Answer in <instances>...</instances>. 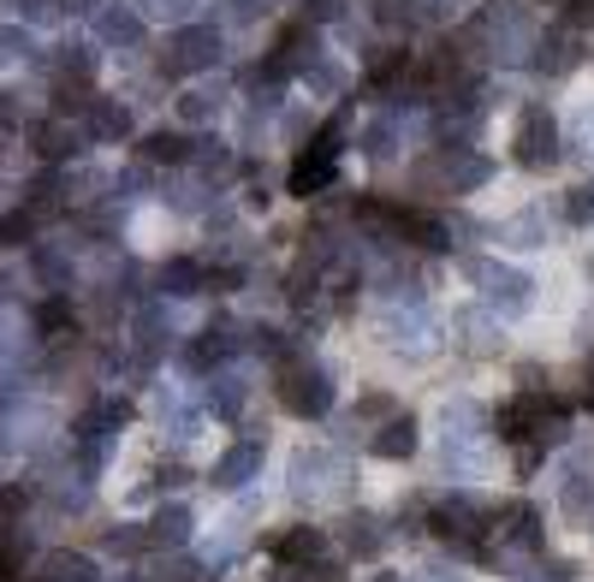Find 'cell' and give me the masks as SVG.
<instances>
[{
	"mask_svg": "<svg viewBox=\"0 0 594 582\" xmlns=\"http://www.w3.org/2000/svg\"><path fill=\"white\" fill-rule=\"evenodd\" d=\"M559 120L541 108V101H524V113H517V131H512V161L524 172H547L559 167Z\"/></svg>",
	"mask_w": 594,
	"mask_h": 582,
	"instance_id": "obj_1",
	"label": "cell"
},
{
	"mask_svg": "<svg viewBox=\"0 0 594 582\" xmlns=\"http://www.w3.org/2000/svg\"><path fill=\"white\" fill-rule=\"evenodd\" d=\"M280 404H285L292 416H303V422L327 416V411H333V381H327V369H315V362H303V357H285V362H280Z\"/></svg>",
	"mask_w": 594,
	"mask_h": 582,
	"instance_id": "obj_2",
	"label": "cell"
},
{
	"mask_svg": "<svg viewBox=\"0 0 594 582\" xmlns=\"http://www.w3.org/2000/svg\"><path fill=\"white\" fill-rule=\"evenodd\" d=\"M463 273H470V280L482 286V298L494 303V310H505V315H524L535 303V280H529V273H517V268H505V261L470 256V261H463Z\"/></svg>",
	"mask_w": 594,
	"mask_h": 582,
	"instance_id": "obj_3",
	"label": "cell"
},
{
	"mask_svg": "<svg viewBox=\"0 0 594 582\" xmlns=\"http://www.w3.org/2000/svg\"><path fill=\"white\" fill-rule=\"evenodd\" d=\"M339 137H345V125L333 120L322 137H315V149L292 161V197L310 202L315 191H327V184H333V172H339Z\"/></svg>",
	"mask_w": 594,
	"mask_h": 582,
	"instance_id": "obj_4",
	"label": "cell"
},
{
	"mask_svg": "<svg viewBox=\"0 0 594 582\" xmlns=\"http://www.w3.org/2000/svg\"><path fill=\"white\" fill-rule=\"evenodd\" d=\"M428 529L440 535L446 547H458V552H482V535H487V512H482V505H475V500H463V493H458V500H446L440 512L428 517Z\"/></svg>",
	"mask_w": 594,
	"mask_h": 582,
	"instance_id": "obj_5",
	"label": "cell"
},
{
	"mask_svg": "<svg viewBox=\"0 0 594 582\" xmlns=\"http://www.w3.org/2000/svg\"><path fill=\"white\" fill-rule=\"evenodd\" d=\"M209 60H221V31H214V24H179L167 71H197V66H209Z\"/></svg>",
	"mask_w": 594,
	"mask_h": 582,
	"instance_id": "obj_6",
	"label": "cell"
},
{
	"mask_svg": "<svg viewBox=\"0 0 594 582\" xmlns=\"http://www.w3.org/2000/svg\"><path fill=\"white\" fill-rule=\"evenodd\" d=\"M547 404H553V392H524V399H512V404H505V411L494 416L500 440H505V446H524V440H535V422L547 416Z\"/></svg>",
	"mask_w": 594,
	"mask_h": 582,
	"instance_id": "obj_7",
	"label": "cell"
},
{
	"mask_svg": "<svg viewBox=\"0 0 594 582\" xmlns=\"http://www.w3.org/2000/svg\"><path fill=\"white\" fill-rule=\"evenodd\" d=\"M583 66V36L576 31H547L535 42V71H547V78H564V71Z\"/></svg>",
	"mask_w": 594,
	"mask_h": 582,
	"instance_id": "obj_8",
	"label": "cell"
},
{
	"mask_svg": "<svg viewBox=\"0 0 594 582\" xmlns=\"http://www.w3.org/2000/svg\"><path fill=\"white\" fill-rule=\"evenodd\" d=\"M416 446H423V428H416V416H386L381 434L369 440V452L386 458V463H404V458L416 452Z\"/></svg>",
	"mask_w": 594,
	"mask_h": 582,
	"instance_id": "obj_9",
	"label": "cell"
},
{
	"mask_svg": "<svg viewBox=\"0 0 594 582\" xmlns=\"http://www.w3.org/2000/svg\"><path fill=\"white\" fill-rule=\"evenodd\" d=\"M268 552L280 564H303V571H310V564H322L327 535L322 529H285V535H273V541H268Z\"/></svg>",
	"mask_w": 594,
	"mask_h": 582,
	"instance_id": "obj_10",
	"label": "cell"
},
{
	"mask_svg": "<svg viewBox=\"0 0 594 582\" xmlns=\"http://www.w3.org/2000/svg\"><path fill=\"white\" fill-rule=\"evenodd\" d=\"M256 470H262V440H238L221 463H214V488H226V493H232V488L250 482Z\"/></svg>",
	"mask_w": 594,
	"mask_h": 582,
	"instance_id": "obj_11",
	"label": "cell"
},
{
	"mask_svg": "<svg viewBox=\"0 0 594 582\" xmlns=\"http://www.w3.org/2000/svg\"><path fill=\"white\" fill-rule=\"evenodd\" d=\"M36 582H96V559L90 552H42Z\"/></svg>",
	"mask_w": 594,
	"mask_h": 582,
	"instance_id": "obj_12",
	"label": "cell"
},
{
	"mask_svg": "<svg viewBox=\"0 0 594 582\" xmlns=\"http://www.w3.org/2000/svg\"><path fill=\"white\" fill-rule=\"evenodd\" d=\"M487 179H494L487 155H463V149L446 155V184H452V191H475V184H487Z\"/></svg>",
	"mask_w": 594,
	"mask_h": 582,
	"instance_id": "obj_13",
	"label": "cell"
},
{
	"mask_svg": "<svg viewBox=\"0 0 594 582\" xmlns=\"http://www.w3.org/2000/svg\"><path fill=\"white\" fill-rule=\"evenodd\" d=\"M191 541V512L184 505H161L149 523V547H184Z\"/></svg>",
	"mask_w": 594,
	"mask_h": 582,
	"instance_id": "obj_14",
	"label": "cell"
},
{
	"mask_svg": "<svg viewBox=\"0 0 594 582\" xmlns=\"http://www.w3.org/2000/svg\"><path fill=\"white\" fill-rule=\"evenodd\" d=\"M191 149L197 143L184 137V131H149V137H143V155H149V161H167V167H184Z\"/></svg>",
	"mask_w": 594,
	"mask_h": 582,
	"instance_id": "obj_15",
	"label": "cell"
},
{
	"mask_svg": "<svg viewBox=\"0 0 594 582\" xmlns=\"http://www.w3.org/2000/svg\"><path fill=\"white\" fill-rule=\"evenodd\" d=\"M535 505H512V512H505L494 529H500V541H512V547H541V529H535Z\"/></svg>",
	"mask_w": 594,
	"mask_h": 582,
	"instance_id": "obj_16",
	"label": "cell"
},
{
	"mask_svg": "<svg viewBox=\"0 0 594 582\" xmlns=\"http://www.w3.org/2000/svg\"><path fill=\"white\" fill-rule=\"evenodd\" d=\"M101 42H113V48H137V42H143V19H137L132 7L101 12Z\"/></svg>",
	"mask_w": 594,
	"mask_h": 582,
	"instance_id": "obj_17",
	"label": "cell"
},
{
	"mask_svg": "<svg viewBox=\"0 0 594 582\" xmlns=\"http://www.w3.org/2000/svg\"><path fill=\"white\" fill-rule=\"evenodd\" d=\"M345 547H351L357 559H381V552H386V535H381V523L357 512L351 523H345Z\"/></svg>",
	"mask_w": 594,
	"mask_h": 582,
	"instance_id": "obj_18",
	"label": "cell"
},
{
	"mask_svg": "<svg viewBox=\"0 0 594 582\" xmlns=\"http://www.w3.org/2000/svg\"><path fill=\"white\" fill-rule=\"evenodd\" d=\"M226 351H232V327H209V333L191 345V351H184V362H191V369H214Z\"/></svg>",
	"mask_w": 594,
	"mask_h": 582,
	"instance_id": "obj_19",
	"label": "cell"
},
{
	"mask_svg": "<svg viewBox=\"0 0 594 582\" xmlns=\"http://www.w3.org/2000/svg\"><path fill=\"white\" fill-rule=\"evenodd\" d=\"M399 78H411V54H404V48H386L381 60H369V83H374V90H393Z\"/></svg>",
	"mask_w": 594,
	"mask_h": 582,
	"instance_id": "obj_20",
	"label": "cell"
},
{
	"mask_svg": "<svg viewBox=\"0 0 594 582\" xmlns=\"http://www.w3.org/2000/svg\"><path fill=\"white\" fill-rule=\"evenodd\" d=\"M214 113H221V96L202 90V83H191V90L179 96V120L184 125H202V120H214Z\"/></svg>",
	"mask_w": 594,
	"mask_h": 582,
	"instance_id": "obj_21",
	"label": "cell"
},
{
	"mask_svg": "<svg viewBox=\"0 0 594 582\" xmlns=\"http://www.w3.org/2000/svg\"><path fill=\"white\" fill-rule=\"evenodd\" d=\"M161 286L172 291V298H197V291H202V268H197V261H167V268H161Z\"/></svg>",
	"mask_w": 594,
	"mask_h": 582,
	"instance_id": "obj_22",
	"label": "cell"
},
{
	"mask_svg": "<svg viewBox=\"0 0 594 582\" xmlns=\"http://www.w3.org/2000/svg\"><path fill=\"white\" fill-rule=\"evenodd\" d=\"M90 125H96V137H132V113L113 108V101H96V108H90Z\"/></svg>",
	"mask_w": 594,
	"mask_h": 582,
	"instance_id": "obj_23",
	"label": "cell"
},
{
	"mask_svg": "<svg viewBox=\"0 0 594 582\" xmlns=\"http://www.w3.org/2000/svg\"><path fill=\"white\" fill-rule=\"evenodd\" d=\"M500 238H512L517 250H535V244H541V214H535V209H529V214H517V221L505 226Z\"/></svg>",
	"mask_w": 594,
	"mask_h": 582,
	"instance_id": "obj_24",
	"label": "cell"
},
{
	"mask_svg": "<svg viewBox=\"0 0 594 582\" xmlns=\"http://www.w3.org/2000/svg\"><path fill=\"white\" fill-rule=\"evenodd\" d=\"M393 149H399V131H393V120H374V125H369V161H386Z\"/></svg>",
	"mask_w": 594,
	"mask_h": 582,
	"instance_id": "obj_25",
	"label": "cell"
},
{
	"mask_svg": "<svg viewBox=\"0 0 594 582\" xmlns=\"http://www.w3.org/2000/svg\"><path fill=\"white\" fill-rule=\"evenodd\" d=\"M458 333L470 339V351H494V327H487V315H463Z\"/></svg>",
	"mask_w": 594,
	"mask_h": 582,
	"instance_id": "obj_26",
	"label": "cell"
},
{
	"mask_svg": "<svg viewBox=\"0 0 594 582\" xmlns=\"http://www.w3.org/2000/svg\"><path fill=\"white\" fill-rule=\"evenodd\" d=\"M564 214H571L576 226H594V179H589V184H576L571 202H564Z\"/></svg>",
	"mask_w": 594,
	"mask_h": 582,
	"instance_id": "obj_27",
	"label": "cell"
},
{
	"mask_svg": "<svg viewBox=\"0 0 594 582\" xmlns=\"http://www.w3.org/2000/svg\"><path fill=\"white\" fill-rule=\"evenodd\" d=\"M36 143H42V155H48V161L71 155V149H66V143H71V137H66V125H42V131H36Z\"/></svg>",
	"mask_w": 594,
	"mask_h": 582,
	"instance_id": "obj_28",
	"label": "cell"
},
{
	"mask_svg": "<svg viewBox=\"0 0 594 582\" xmlns=\"http://www.w3.org/2000/svg\"><path fill=\"white\" fill-rule=\"evenodd\" d=\"M357 416H363V422L393 416V399H386V392H369V399H357Z\"/></svg>",
	"mask_w": 594,
	"mask_h": 582,
	"instance_id": "obj_29",
	"label": "cell"
},
{
	"mask_svg": "<svg viewBox=\"0 0 594 582\" xmlns=\"http://www.w3.org/2000/svg\"><path fill=\"white\" fill-rule=\"evenodd\" d=\"M184 7L191 0H143V12H155V19H184Z\"/></svg>",
	"mask_w": 594,
	"mask_h": 582,
	"instance_id": "obj_30",
	"label": "cell"
},
{
	"mask_svg": "<svg viewBox=\"0 0 594 582\" xmlns=\"http://www.w3.org/2000/svg\"><path fill=\"white\" fill-rule=\"evenodd\" d=\"M571 24H594V0H571Z\"/></svg>",
	"mask_w": 594,
	"mask_h": 582,
	"instance_id": "obj_31",
	"label": "cell"
},
{
	"mask_svg": "<svg viewBox=\"0 0 594 582\" xmlns=\"http://www.w3.org/2000/svg\"><path fill=\"white\" fill-rule=\"evenodd\" d=\"M310 12H315V19H333V12H339V0H315Z\"/></svg>",
	"mask_w": 594,
	"mask_h": 582,
	"instance_id": "obj_32",
	"label": "cell"
},
{
	"mask_svg": "<svg viewBox=\"0 0 594 582\" xmlns=\"http://www.w3.org/2000/svg\"><path fill=\"white\" fill-rule=\"evenodd\" d=\"M583 411H589V416H594V387H589V392H583Z\"/></svg>",
	"mask_w": 594,
	"mask_h": 582,
	"instance_id": "obj_33",
	"label": "cell"
},
{
	"mask_svg": "<svg viewBox=\"0 0 594 582\" xmlns=\"http://www.w3.org/2000/svg\"><path fill=\"white\" fill-rule=\"evenodd\" d=\"M589 369H594V357H589Z\"/></svg>",
	"mask_w": 594,
	"mask_h": 582,
	"instance_id": "obj_34",
	"label": "cell"
}]
</instances>
